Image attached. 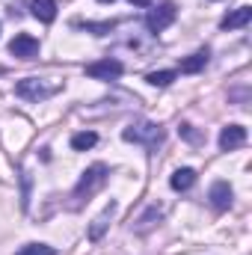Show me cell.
<instances>
[{
	"label": "cell",
	"mask_w": 252,
	"mask_h": 255,
	"mask_svg": "<svg viewBox=\"0 0 252 255\" xmlns=\"http://www.w3.org/2000/svg\"><path fill=\"white\" fill-rule=\"evenodd\" d=\"M122 139L125 142H136V145H145V148H157L163 142V128L157 122H148V119H136L122 130Z\"/></svg>",
	"instance_id": "1"
},
{
	"label": "cell",
	"mask_w": 252,
	"mask_h": 255,
	"mask_svg": "<svg viewBox=\"0 0 252 255\" xmlns=\"http://www.w3.org/2000/svg\"><path fill=\"white\" fill-rule=\"evenodd\" d=\"M57 92H60V83L45 80V77H24V80L15 83V95L27 98V101H45V98H51Z\"/></svg>",
	"instance_id": "2"
},
{
	"label": "cell",
	"mask_w": 252,
	"mask_h": 255,
	"mask_svg": "<svg viewBox=\"0 0 252 255\" xmlns=\"http://www.w3.org/2000/svg\"><path fill=\"white\" fill-rule=\"evenodd\" d=\"M107 166L104 163H95V166H89L83 175H80V181H77V187H74V199H77V205L83 202V199H92L95 193L101 190L104 184H107Z\"/></svg>",
	"instance_id": "3"
},
{
	"label": "cell",
	"mask_w": 252,
	"mask_h": 255,
	"mask_svg": "<svg viewBox=\"0 0 252 255\" xmlns=\"http://www.w3.org/2000/svg\"><path fill=\"white\" fill-rule=\"evenodd\" d=\"M175 18H178V6H175L172 0H166V3H160L157 9H148V15H145V27H148L151 33H160V30H166Z\"/></svg>",
	"instance_id": "4"
},
{
	"label": "cell",
	"mask_w": 252,
	"mask_h": 255,
	"mask_svg": "<svg viewBox=\"0 0 252 255\" xmlns=\"http://www.w3.org/2000/svg\"><path fill=\"white\" fill-rule=\"evenodd\" d=\"M122 71H125V65L119 63V60H113V57L86 65V74L92 80H116V77H122Z\"/></svg>",
	"instance_id": "5"
},
{
	"label": "cell",
	"mask_w": 252,
	"mask_h": 255,
	"mask_svg": "<svg viewBox=\"0 0 252 255\" xmlns=\"http://www.w3.org/2000/svg\"><path fill=\"white\" fill-rule=\"evenodd\" d=\"M9 54L18 57V60H33V57H39V39L30 36V33H18L9 42Z\"/></svg>",
	"instance_id": "6"
},
{
	"label": "cell",
	"mask_w": 252,
	"mask_h": 255,
	"mask_svg": "<svg viewBox=\"0 0 252 255\" xmlns=\"http://www.w3.org/2000/svg\"><path fill=\"white\" fill-rule=\"evenodd\" d=\"M247 142V128L244 125H226L220 130V148L223 151H235Z\"/></svg>",
	"instance_id": "7"
},
{
	"label": "cell",
	"mask_w": 252,
	"mask_h": 255,
	"mask_svg": "<svg viewBox=\"0 0 252 255\" xmlns=\"http://www.w3.org/2000/svg\"><path fill=\"white\" fill-rule=\"evenodd\" d=\"M116 208H119V205H116V202H110V205H107V208L95 217V223L89 226V241H101V238H104V232H107L110 220L116 217Z\"/></svg>",
	"instance_id": "8"
},
{
	"label": "cell",
	"mask_w": 252,
	"mask_h": 255,
	"mask_svg": "<svg viewBox=\"0 0 252 255\" xmlns=\"http://www.w3.org/2000/svg\"><path fill=\"white\" fill-rule=\"evenodd\" d=\"M250 21H252V9L250 6H238L235 12H229V15L220 21V27H223V30H238V27H247Z\"/></svg>",
	"instance_id": "9"
},
{
	"label": "cell",
	"mask_w": 252,
	"mask_h": 255,
	"mask_svg": "<svg viewBox=\"0 0 252 255\" xmlns=\"http://www.w3.org/2000/svg\"><path fill=\"white\" fill-rule=\"evenodd\" d=\"M208 199H211V205L217 208V211H226L229 205H232V187L226 184V181H217L211 193H208Z\"/></svg>",
	"instance_id": "10"
},
{
	"label": "cell",
	"mask_w": 252,
	"mask_h": 255,
	"mask_svg": "<svg viewBox=\"0 0 252 255\" xmlns=\"http://www.w3.org/2000/svg\"><path fill=\"white\" fill-rule=\"evenodd\" d=\"M30 9H33V18H39L42 24H51L57 18V0H33Z\"/></svg>",
	"instance_id": "11"
},
{
	"label": "cell",
	"mask_w": 252,
	"mask_h": 255,
	"mask_svg": "<svg viewBox=\"0 0 252 255\" xmlns=\"http://www.w3.org/2000/svg\"><path fill=\"white\" fill-rule=\"evenodd\" d=\"M169 184H172V190H178V193L190 190V187L196 184V169H190V166L175 169V172H172V178H169Z\"/></svg>",
	"instance_id": "12"
},
{
	"label": "cell",
	"mask_w": 252,
	"mask_h": 255,
	"mask_svg": "<svg viewBox=\"0 0 252 255\" xmlns=\"http://www.w3.org/2000/svg\"><path fill=\"white\" fill-rule=\"evenodd\" d=\"M205 65H208V51H196L181 60V74H199Z\"/></svg>",
	"instance_id": "13"
},
{
	"label": "cell",
	"mask_w": 252,
	"mask_h": 255,
	"mask_svg": "<svg viewBox=\"0 0 252 255\" xmlns=\"http://www.w3.org/2000/svg\"><path fill=\"white\" fill-rule=\"evenodd\" d=\"M95 142H98V133H95V130H77V133L71 136V148H74V151H89Z\"/></svg>",
	"instance_id": "14"
},
{
	"label": "cell",
	"mask_w": 252,
	"mask_h": 255,
	"mask_svg": "<svg viewBox=\"0 0 252 255\" xmlns=\"http://www.w3.org/2000/svg\"><path fill=\"white\" fill-rule=\"evenodd\" d=\"M15 255H57V250L48 247V244H27V247H21Z\"/></svg>",
	"instance_id": "15"
},
{
	"label": "cell",
	"mask_w": 252,
	"mask_h": 255,
	"mask_svg": "<svg viewBox=\"0 0 252 255\" xmlns=\"http://www.w3.org/2000/svg\"><path fill=\"white\" fill-rule=\"evenodd\" d=\"M145 80H148L151 86H169V83L175 80V71H151Z\"/></svg>",
	"instance_id": "16"
},
{
	"label": "cell",
	"mask_w": 252,
	"mask_h": 255,
	"mask_svg": "<svg viewBox=\"0 0 252 255\" xmlns=\"http://www.w3.org/2000/svg\"><path fill=\"white\" fill-rule=\"evenodd\" d=\"M178 133H181L184 139H190V142H199V139H202V133H196L193 125H181V128H178Z\"/></svg>",
	"instance_id": "17"
},
{
	"label": "cell",
	"mask_w": 252,
	"mask_h": 255,
	"mask_svg": "<svg viewBox=\"0 0 252 255\" xmlns=\"http://www.w3.org/2000/svg\"><path fill=\"white\" fill-rule=\"evenodd\" d=\"M86 30H92V33H98V36H104V33H110L113 30V21H107V24H83Z\"/></svg>",
	"instance_id": "18"
},
{
	"label": "cell",
	"mask_w": 252,
	"mask_h": 255,
	"mask_svg": "<svg viewBox=\"0 0 252 255\" xmlns=\"http://www.w3.org/2000/svg\"><path fill=\"white\" fill-rule=\"evenodd\" d=\"M127 3H133V6H151L154 0H127Z\"/></svg>",
	"instance_id": "19"
},
{
	"label": "cell",
	"mask_w": 252,
	"mask_h": 255,
	"mask_svg": "<svg viewBox=\"0 0 252 255\" xmlns=\"http://www.w3.org/2000/svg\"><path fill=\"white\" fill-rule=\"evenodd\" d=\"M98 3H113V0H98Z\"/></svg>",
	"instance_id": "20"
},
{
	"label": "cell",
	"mask_w": 252,
	"mask_h": 255,
	"mask_svg": "<svg viewBox=\"0 0 252 255\" xmlns=\"http://www.w3.org/2000/svg\"><path fill=\"white\" fill-rule=\"evenodd\" d=\"M3 71H6V68H3V65H0V74H3Z\"/></svg>",
	"instance_id": "21"
}]
</instances>
